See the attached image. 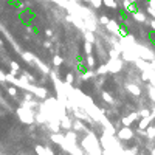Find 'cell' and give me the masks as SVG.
Returning <instances> with one entry per match:
<instances>
[{"label": "cell", "mask_w": 155, "mask_h": 155, "mask_svg": "<svg viewBox=\"0 0 155 155\" xmlns=\"http://www.w3.org/2000/svg\"><path fill=\"white\" fill-rule=\"evenodd\" d=\"M147 39H149V43L155 47V29L154 28H147Z\"/></svg>", "instance_id": "obj_2"}, {"label": "cell", "mask_w": 155, "mask_h": 155, "mask_svg": "<svg viewBox=\"0 0 155 155\" xmlns=\"http://www.w3.org/2000/svg\"><path fill=\"white\" fill-rule=\"evenodd\" d=\"M45 34H47V36H51L53 31H51V29H47V31H45Z\"/></svg>", "instance_id": "obj_5"}, {"label": "cell", "mask_w": 155, "mask_h": 155, "mask_svg": "<svg viewBox=\"0 0 155 155\" xmlns=\"http://www.w3.org/2000/svg\"><path fill=\"white\" fill-rule=\"evenodd\" d=\"M104 5L109 8H116V2L115 0H104Z\"/></svg>", "instance_id": "obj_3"}, {"label": "cell", "mask_w": 155, "mask_h": 155, "mask_svg": "<svg viewBox=\"0 0 155 155\" xmlns=\"http://www.w3.org/2000/svg\"><path fill=\"white\" fill-rule=\"evenodd\" d=\"M129 2H133V3H137V0H129Z\"/></svg>", "instance_id": "obj_7"}, {"label": "cell", "mask_w": 155, "mask_h": 155, "mask_svg": "<svg viewBox=\"0 0 155 155\" xmlns=\"http://www.w3.org/2000/svg\"><path fill=\"white\" fill-rule=\"evenodd\" d=\"M54 64H61V58H59V56L54 59Z\"/></svg>", "instance_id": "obj_6"}, {"label": "cell", "mask_w": 155, "mask_h": 155, "mask_svg": "<svg viewBox=\"0 0 155 155\" xmlns=\"http://www.w3.org/2000/svg\"><path fill=\"white\" fill-rule=\"evenodd\" d=\"M147 5H149L147 8H151V9H154V11H155V0H151V2H149Z\"/></svg>", "instance_id": "obj_4"}, {"label": "cell", "mask_w": 155, "mask_h": 155, "mask_svg": "<svg viewBox=\"0 0 155 155\" xmlns=\"http://www.w3.org/2000/svg\"><path fill=\"white\" fill-rule=\"evenodd\" d=\"M118 33H119V36L127 37L129 34H130V27H129L126 22H119L118 23Z\"/></svg>", "instance_id": "obj_1"}]
</instances>
